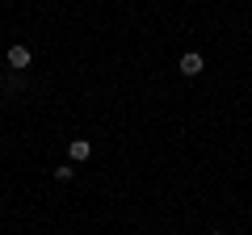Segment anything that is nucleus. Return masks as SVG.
Segmentation results:
<instances>
[{
    "instance_id": "obj_2",
    "label": "nucleus",
    "mask_w": 252,
    "mask_h": 235,
    "mask_svg": "<svg viewBox=\"0 0 252 235\" xmlns=\"http://www.w3.org/2000/svg\"><path fill=\"white\" fill-rule=\"evenodd\" d=\"M89 155H93V143H89V139H72V143H67V160H72V164H84Z\"/></svg>"
},
{
    "instance_id": "obj_4",
    "label": "nucleus",
    "mask_w": 252,
    "mask_h": 235,
    "mask_svg": "<svg viewBox=\"0 0 252 235\" xmlns=\"http://www.w3.org/2000/svg\"><path fill=\"white\" fill-rule=\"evenodd\" d=\"M72 176H76V168H72V164H63V168H55V181H72Z\"/></svg>"
},
{
    "instance_id": "obj_6",
    "label": "nucleus",
    "mask_w": 252,
    "mask_h": 235,
    "mask_svg": "<svg viewBox=\"0 0 252 235\" xmlns=\"http://www.w3.org/2000/svg\"><path fill=\"white\" fill-rule=\"evenodd\" d=\"M0 80H4V76H0Z\"/></svg>"
},
{
    "instance_id": "obj_5",
    "label": "nucleus",
    "mask_w": 252,
    "mask_h": 235,
    "mask_svg": "<svg viewBox=\"0 0 252 235\" xmlns=\"http://www.w3.org/2000/svg\"><path fill=\"white\" fill-rule=\"evenodd\" d=\"M210 235H223V231H210Z\"/></svg>"
},
{
    "instance_id": "obj_3",
    "label": "nucleus",
    "mask_w": 252,
    "mask_h": 235,
    "mask_svg": "<svg viewBox=\"0 0 252 235\" xmlns=\"http://www.w3.org/2000/svg\"><path fill=\"white\" fill-rule=\"evenodd\" d=\"M30 59H34V55H30V46H9V67L26 72V67H30Z\"/></svg>"
},
{
    "instance_id": "obj_1",
    "label": "nucleus",
    "mask_w": 252,
    "mask_h": 235,
    "mask_svg": "<svg viewBox=\"0 0 252 235\" xmlns=\"http://www.w3.org/2000/svg\"><path fill=\"white\" fill-rule=\"evenodd\" d=\"M181 76H189V80H193V76H202V67H206V59H202V55L198 51H185V55H181Z\"/></svg>"
}]
</instances>
